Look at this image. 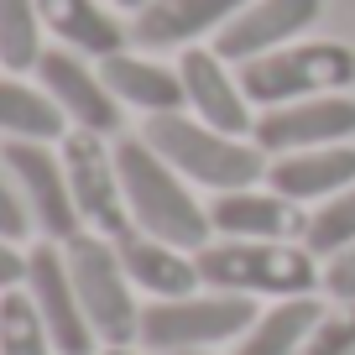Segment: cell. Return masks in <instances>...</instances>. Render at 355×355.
I'll list each match as a JSON object with an SVG mask.
<instances>
[{"mask_svg": "<svg viewBox=\"0 0 355 355\" xmlns=\"http://www.w3.org/2000/svg\"><path fill=\"white\" fill-rule=\"evenodd\" d=\"M68 167V189H73L78 220L84 230L105 235V241H121L131 225V209H125V189H121V167H115V146L94 131H68L58 141Z\"/></svg>", "mask_w": 355, "mask_h": 355, "instance_id": "8", "label": "cell"}, {"mask_svg": "<svg viewBox=\"0 0 355 355\" xmlns=\"http://www.w3.org/2000/svg\"><path fill=\"white\" fill-rule=\"evenodd\" d=\"M178 73H183V100H189V115L214 131H230V136H245L256 131V115H251V100L241 89V73H230L214 47H189L178 58Z\"/></svg>", "mask_w": 355, "mask_h": 355, "instance_id": "13", "label": "cell"}, {"mask_svg": "<svg viewBox=\"0 0 355 355\" xmlns=\"http://www.w3.org/2000/svg\"><path fill=\"white\" fill-rule=\"evenodd\" d=\"M32 230H37V225H32V214H26L21 193H16L11 173H6V162H0V235L21 245V241H26V235H32Z\"/></svg>", "mask_w": 355, "mask_h": 355, "instance_id": "26", "label": "cell"}, {"mask_svg": "<svg viewBox=\"0 0 355 355\" xmlns=\"http://www.w3.org/2000/svg\"><path fill=\"white\" fill-rule=\"evenodd\" d=\"M324 293L340 303H355V245L324 261Z\"/></svg>", "mask_w": 355, "mask_h": 355, "instance_id": "27", "label": "cell"}, {"mask_svg": "<svg viewBox=\"0 0 355 355\" xmlns=\"http://www.w3.org/2000/svg\"><path fill=\"white\" fill-rule=\"evenodd\" d=\"M251 319H256V298L199 288L189 298L146 303L136 345H146L152 355H193V350H214V345H235L251 329Z\"/></svg>", "mask_w": 355, "mask_h": 355, "instance_id": "4", "label": "cell"}, {"mask_svg": "<svg viewBox=\"0 0 355 355\" xmlns=\"http://www.w3.org/2000/svg\"><path fill=\"white\" fill-rule=\"evenodd\" d=\"M0 355H58L47 324L37 319V303L26 288L0 293Z\"/></svg>", "mask_w": 355, "mask_h": 355, "instance_id": "24", "label": "cell"}, {"mask_svg": "<svg viewBox=\"0 0 355 355\" xmlns=\"http://www.w3.org/2000/svg\"><path fill=\"white\" fill-rule=\"evenodd\" d=\"M324 0H245L241 11L225 21V32L214 37V53L225 63H251L277 47H293L313 21H319Z\"/></svg>", "mask_w": 355, "mask_h": 355, "instance_id": "12", "label": "cell"}, {"mask_svg": "<svg viewBox=\"0 0 355 355\" xmlns=\"http://www.w3.org/2000/svg\"><path fill=\"white\" fill-rule=\"evenodd\" d=\"M350 136H355V100L350 94H313V100L261 110L251 141L266 157H288V152H313V146H340Z\"/></svg>", "mask_w": 355, "mask_h": 355, "instance_id": "10", "label": "cell"}, {"mask_svg": "<svg viewBox=\"0 0 355 355\" xmlns=\"http://www.w3.org/2000/svg\"><path fill=\"white\" fill-rule=\"evenodd\" d=\"M0 162H6V173H11V183H16V193H21V204H26L42 241L68 245L73 235H84L73 189H68L63 152H53L47 141H6Z\"/></svg>", "mask_w": 355, "mask_h": 355, "instance_id": "7", "label": "cell"}, {"mask_svg": "<svg viewBox=\"0 0 355 355\" xmlns=\"http://www.w3.org/2000/svg\"><path fill=\"white\" fill-rule=\"evenodd\" d=\"M298 355H355V303L324 313V319L313 324V334L303 340Z\"/></svg>", "mask_w": 355, "mask_h": 355, "instance_id": "25", "label": "cell"}, {"mask_svg": "<svg viewBox=\"0 0 355 355\" xmlns=\"http://www.w3.org/2000/svg\"><path fill=\"white\" fill-rule=\"evenodd\" d=\"M42 11L37 0H0V68L6 73H37L42 63Z\"/></svg>", "mask_w": 355, "mask_h": 355, "instance_id": "22", "label": "cell"}, {"mask_svg": "<svg viewBox=\"0 0 355 355\" xmlns=\"http://www.w3.org/2000/svg\"><path fill=\"white\" fill-rule=\"evenodd\" d=\"M26 282V251L16 241H6L0 235V293H11V288H21Z\"/></svg>", "mask_w": 355, "mask_h": 355, "instance_id": "28", "label": "cell"}, {"mask_svg": "<svg viewBox=\"0 0 355 355\" xmlns=\"http://www.w3.org/2000/svg\"><path fill=\"white\" fill-rule=\"evenodd\" d=\"M193 355H209V350H193Z\"/></svg>", "mask_w": 355, "mask_h": 355, "instance_id": "31", "label": "cell"}, {"mask_svg": "<svg viewBox=\"0 0 355 355\" xmlns=\"http://www.w3.org/2000/svg\"><path fill=\"white\" fill-rule=\"evenodd\" d=\"M141 141L152 146L167 167H178V173L189 178L193 189H209V193L256 189V183L266 178V152L251 141V136L214 131V125L193 121L189 110L146 115Z\"/></svg>", "mask_w": 355, "mask_h": 355, "instance_id": "2", "label": "cell"}, {"mask_svg": "<svg viewBox=\"0 0 355 355\" xmlns=\"http://www.w3.org/2000/svg\"><path fill=\"white\" fill-rule=\"evenodd\" d=\"M73 125L53 105L42 84H26L21 73H0V136L6 141H63Z\"/></svg>", "mask_w": 355, "mask_h": 355, "instance_id": "20", "label": "cell"}, {"mask_svg": "<svg viewBox=\"0 0 355 355\" xmlns=\"http://www.w3.org/2000/svg\"><path fill=\"white\" fill-rule=\"evenodd\" d=\"M355 84V53L345 42H293L266 58L241 63L245 100L272 110V105L313 100V94H340Z\"/></svg>", "mask_w": 355, "mask_h": 355, "instance_id": "6", "label": "cell"}, {"mask_svg": "<svg viewBox=\"0 0 355 355\" xmlns=\"http://www.w3.org/2000/svg\"><path fill=\"white\" fill-rule=\"evenodd\" d=\"M105 355H136V350H131V345H115V350H105Z\"/></svg>", "mask_w": 355, "mask_h": 355, "instance_id": "30", "label": "cell"}, {"mask_svg": "<svg viewBox=\"0 0 355 355\" xmlns=\"http://www.w3.org/2000/svg\"><path fill=\"white\" fill-rule=\"evenodd\" d=\"M199 256V277L214 293L241 298H313L324 288V266L303 241H209Z\"/></svg>", "mask_w": 355, "mask_h": 355, "instance_id": "3", "label": "cell"}, {"mask_svg": "<svg viewBox=\"0 0 355 355\" xmlns=\"http://www.w3.org/2000/svg\"><path fill=\"white\" fill-rule=\"evenodd\" d=\"M115 251H121V266L125 277H131L136 293H146V298H189V293L204 288L199 277V256L183 251V245H167L157 241V235H141V230H125L121 241H115Z\"/></svg>", "mask_w": 355, "mask_h": 355, "instance_id": "16", "label": "cell"}, {"mask_svg": "<svg viewBox=\"0 0 355 355\" xmlns=\"http://www.w3.org/2000/svg\"><path fill=\"white\" fill-rule=\"evenodd\" d=\"M37 84L53 94V105L63 110L73 131H94V136L121 131V100L110 94L100 68H89L73 47H47L37 63Z\"/></svg>", "mask_w": 355, "mask_h": 355, "instance_id": "11", "label": "cell"}, {"mask_svg": "<svg viewBox=\"0 0 355 355\" xmlns=\"http://www.w3.org/2000/svg\"><path fill=\"white\" fill-rule=\"evenodd\" d=\"M26 298L37 303V319L47 324L58 355H94L100 340L84 319V303H78V288H73V272H68V256L58 241H37L26 251Z\"/></svg>", "mask_w": 355, "mask_h": 355, "instance_id": "9", "label": "cell"}, {"mask_svg": "<svg viewBox=\"0 0 355 355\" xmlns=\"http://www.w3.org/2000/svg\"><path fill=\"white\" fill-rule=\"evenodd\" d=\"M115 167H121L131 225L141 235H157V241L183 245V251H204V245L214 241L209 209L199 204L193 183L178 173V167H167L141 136H121V141H115Z\"/></svg>", "mask_w": 355, "mask_h": 355, "instance_id": "1", "label": "cell"}, {"mask_svg": "<svg viewBox=\"0 0 355 355\" xmlns=\"http://www.w3.org/2000/svg\"><path fill=\"white\" fill-rule=\"evenodd\" d=\"M110 6H131V11H141V6H146V0H110Z\"/></svg>", "mask_w": 355, "mask_h": 355, "instance_id": "29", "label": "cell"}, {"mask_svg": "<svg viewBox=\"0 0 355 355\" xmlns=\"http://www.w3.org/2000/svg\"><path fill=\"white\" fill-rule=\"evenodd\" d=\"M63 256H68V272H73V288H78V303H84V319H89V329H94V340H100L105 350L136 345V334H141V309H136V288H131V277H125L115 241L84 230V235H73V241L63 245Z\"/></svg>", "mask_w": 355, "mask_h": 355, "instance_id": "5", "label": "cell"}, {"mask_svg": "<svg viewBox=\"0 0 355 355\" xmlns=\"http://www.w3.org/2000/svg\"><path fill=\"white\" fill-rule=\"evenodd\" d=\"M42 26L58 37L63 47H73L78 58H115L131 42V26H121V16L100 0H37Z\"/></svg>", "mask_w": 355, "mask_h": 355, "instance_id": "18", "label": "cell"}, {"mask_svg": "<svg viewBox=\"0 0 355 355\" xmlns=\"http://www.w3.org/2000/svg\"><path fill=\"white\" fill-rule=\"evenodd\" d=\"M100 78L110 84V94L131 110L146 115H173V110H189L183 100V73L167 63H152V58H136V53H115L100 63Z\"/></svg>", "mask_w": 355, "mask_h": 355, "instance_id": "19", "label": "cell"}, {"mask_svg": "<svg viewBox=\"0 0 355 355\" xmlns=\"http://www.w3.org/2000/svg\"><path fill=\"white\" fill-rule=\"evenodd\" d=\"M245 0H146L131 16V42L136 47H189L199 37H220L225 21Z\"/></svg>", "mask_w": 355, "mask_h": 355, "instance_id": "17", "label": "cell"}, {"mask_svg": "<svg viewBox=\"0 0 355 355\" xmlns=\"http://www.w3.org/2000/svg\"><path fill=\"white\" fill-rule=\"evenodd\" d=\"M303 245H309L319 261H329V256H340V251L355 245V183L303 214Z\"/></svg>", "mask_w": 355, "mask_h": 355, "instance_id": "23", "label": "cell"}, {"mask_svg": "<svg viewBox=\"0 0 355 355\" xmlns=\"http://www.w3.org/2000/svg\"><path fill=\"white\" fill-rule=\"evenodd\" d=\"M272 193H282L288 204H324L334 193H345L355 183V146H313V152H288L272 157L261 178Z\"/></svg>", "mask_w": 355, "mask_h": 355, "instance_id": "14", "label": "cell"}, {"mask_svg": "<svg viewBox=\"0 0 355 355\" xmlns=\"http://www.w3.org/2000/svg\"><path fill=\"white\" fill-rule=\"evenodd\" d=\"M209 225L220 241H303V214L272 189H230L214 193Z\"/></svg>", "mask_w": 355, "mask_h": 355, "instance_id": "15", "label": "cell"}, {"mask_svg": "<svg viewBox=\"0 0 355 355\" xmlns=\"http://www.w3.org/2000/svg\"><path fill=\"white\" fill-rule=\"evenodd\" d=\"M324 313L329 309L319 298H277L272 309L256 313L251 329L235 340V355H298Z\"/></svg>", "mask_w": 355, "mask_h": 355, "instance_id": "21", "label": "cell"}]
</instances>
